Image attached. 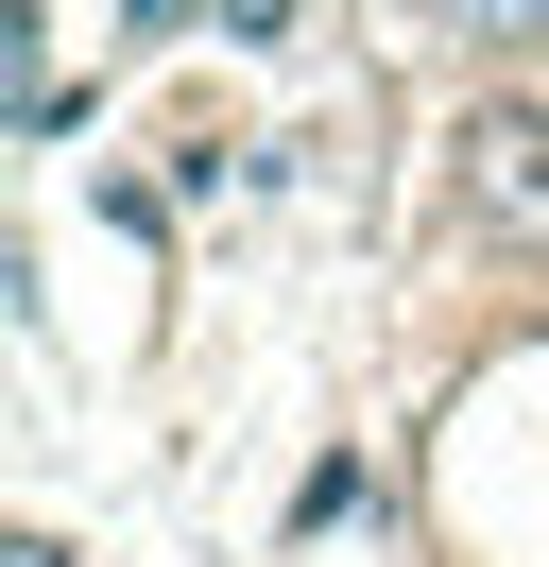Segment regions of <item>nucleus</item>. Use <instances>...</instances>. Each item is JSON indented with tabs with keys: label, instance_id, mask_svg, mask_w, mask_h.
<instances>
[{
	"label": "nucleus",
	"instance_id": "f257e3e1",
	"mask_svg": "<svg viewBox=\"0 0 549 567\" xmlns=\"http://www.w3.org/2000/svg\"><path fill=\"white\" fill-rule=\"evenodd\" d=\"M480 224H498V241H549V121L532 104H480Z\"/></svg>",
	"mask_w": 549,
	"mask_h": 567
},
{
	"label": "nucleus",
	"instance_id": "f03ea898",
	"mask_svg": "<svg viewBox=\"0 0 549 567\" xmlns=\"http://www.w3.org/2000/svg\"><path fill=\"white\" fill-rule=\"evenodd\" d=\"M480 18H549V0H480Z\"/></svg>",
	"mask_w": 549,
	"mask_h": 567
}]
</instances>
